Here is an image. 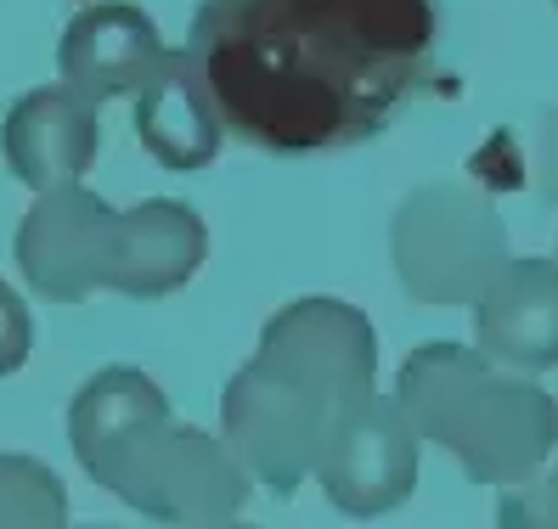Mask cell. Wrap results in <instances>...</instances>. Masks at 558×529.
Here are the masks:
<instances>
[{
	"label": "cell",
	"instance_id": "277c9868",
	"mask_svg": "<svg viewBox=\"0 0 558 529\" xmlns=\"http://www.w3.org/2000/svg\"><path fill=\"white\" fill-rule=\"evenodd\" d=\"M102 490H113L124 507H136L158 524L198 529V524L238 518L254 484L215 434L163 417L147 434L130 440V451L102 473Z\"/></svg>",
	"mask_w": 558,
	"mask_h": 529
},
{
	"label": "cell",
	"instance_id": "8992f818",
	"mask_svg": "<svg viewBox=\"0 0 558 529\" xmlns=\"http://www.w3.org/2000/svg\"><path fill=\"white\" fill-rule=\"evenodd\" d=\"M417 434L389 394H355L316 451V484L344 518H384L417 490Z\"/></svg>",
	"mask_w": 558,
	"mask_h": 529
},
{
	"label": "cell",
	"instance_id": "30bf717a",
	"mask_svg": "<svg viewBox=\"0 0 558 529\" xmlns=\"http://www.w3.org/2000/svg\"><path fill=\"white\" fill-rule=\"evenodd\" d=\"M163 57L170 51H163L158 23L142 7H130V0H96V7L74 12V23L57 40L62 85L74 96H85V102L136 96L158 74Z\"/></svg>",
	"mask_w": 558,
	"mask_h": 529
},
{
	"label": "cell",
	"instance_id": "4fadbf2b",
	"mask_svg": "<svg viewBox=\"0 0 558 529\" xmlns=\"http://www.w3.org/2000/svg\"><path fill=\"white\" fill-rule=\"evenodd\" d=\"M136 142L147 147V158H158L175 175H198L220 158L226 124L204 90L198 62L181 51H170L158 62V74L136 90Z\"/></svg>",
	"mask_w": 558,
	"mask_h": 529
},
{
	"label": "cell",
	"instance_id": "ba28073f",
	"mask_svg": "<svg viewBox=\"0 0 558 529\" xmlns=\"http://www.w3.org/2000/svg\"><path fill=\"white\" fill-rule=\"evenodd\" d=\"M254 355L288 378L333 394V401L373 394V378H378V333L367 310H355L344 299H322V293L282 305L259 327Z\"/></svg>",
	"mask_w": 558,
	"mask_h": 529
},
{
	"label": "cell",
	"instance_id": "7c38bea8",
	"mask_svg": "<svg viewBox=\"0 0 558 529\" xmlns=\"http://www.w3.org/2000/svg\"><path fill=\"white\" fill-rule=\"evenodd\" d=\"M204 259H209L204 220L175 197H147L136 209H119L108 287L124 299H163V293L198 276Z\"/></svg>",
	"mask_w": 558,
	"mask_h": 529
},
{
	"label": "cell",
	"instance_id": "d6986e66",
	"mask_svg": "<svg viewBox=\"0 0 558 529\" xmlns=\"http://www.w3.org/2000/svg\"><path fill=\"white\" fill-rule=\"evenodd\" d=\"M198 529H254V524H238V518H220V524H198Z\"/></svg>",
	"mask_w": 558,
	"mask_h": 529
},
{
	"label": "cell",
	"instance_id": "9c48e42d",
	"mask_svg": "<svg viewBox=\"0 0 558 529\" xmlns=\"http://www.w3.org/2000/svg\"><path fill=\"white\" fill-rule=\"evenodd\" d=\"M474 349L502 372L558 367V259H508L474 305Z\"/></svg>",
	"mask_w": 558,
	"mask_h": 529
},
{
	"label": "cell",
	"instance_id": "9a60e30c",
	"mask_svg": "<svg viewBox=\"0 0 558 529\" xmlns=\"http://www.w3.org/2000/svg\"><path fill=\"white\" fill-rule=\"evenodd\" d=\"M0 529H69V490L40 456L0 451Z\"/></svg>",
	"mask_w": 558,
	"mask_h": 529
},
{
	"label": "cell",
	"instance_id": "6da1fadb",
	"mask_svg": "<svg viewBox=\"0 0 558 529\" xmlns=\"http://www.w3.org/2000/svg\"><path fill=\"white\" fill-rule=\"evenodd\" d=\"M435 0H204L186 57L259 152L316 158L384 136L435 79Z\"/></svg>",
	"mask_w": 558,
	"mask_h": 529
},
{
	"label": "cell",
	"instance_id": "ac0fdd59",
	"mask_svg": "<svg viewBox=\"0 0 558 529\" xmlns=\"http://www.w3.org/2000/svg\"><path fill=\"white\" fill-rule=\"evenodd\" d=\"M536 186H542V197H553L558 204V108L553 113H542V124H536Z\"/></svg>",
	"mask_w": 558,
	"mask_h": 529
},
{
	"label": "cell",
	"instance_id": "2e32d148",
	"mask_svg": "<svg viewBox=\"0 0 558 529\" xmlns=\"http://www.w3.org/2000/svg\"><path fill=\"white\" fill-rule=\"evenodd\" d=\"M497 529H558V462L553 468H536L519 484H502Z\"/></svg>",
	"mask_w": 558,
	"mask_h": 529
},
{
	"label": "cell",
	"instance_id": "7a4b0ae2",
	"mask_svg": "<svg viewBox=\"0 0 558 529\" xmlns=\"http://www.w3.org/2000/svg\"><path fill=\"white\" fill-rule=\"evenodd\" d=\"M417 440L440 445L474 484L531 479L558 445V401L524 372L490 367L480 349L435 339L401 360L396 394Z\"/></svg>",
	"mask_w": 558,
	"mask_h": 529
},
{
	"label": "cell",
	"instance_id": "3957f363",
	"mask_svg": "<svg viewBox=\"0 0 558 529\" xmlns=\"http://www.w3.org/2000/svg\"><path fill=\"white\" fill-rule=\"evenodd\" d=\"M389 259L407 299L463 310L480 305V293L508 264V225L485 192L463 181H429L407 192L389 220Z\"/></svg>",
	"mask_w": 558,
	"mask_h": 529
},
{
	"label": "cell",
	"instance_id": "e0dca14e",
	"mask_svg": "<svg viewBox=\"0 0 558 529\" xmlns=\"http://www.w3.org/2000/svg\"><path fill=\"white\" fill-rule=\"evenodd\" d=\"M28 349H35V321H28V305L12 293V282H0V378H12Z\"/></svg>",
	"mask_w": 558,
	"mask_h": 529
},
{
	"label": "cell",
	"instance_id": "52a82bcc",
	"mask_svg": "<svg viewBox=\"0 0 558 529\" xmlns=\"http://www.w3.org/2000/svg\"><path fill=\"white\" fill-rule=\"evenodd\" d=\"M113 225H119V209H108L85 186L40 192L35 209L17 225L23 282L57 305L90 299L96 287H108V271H113Z\"/></svg>",
	"mask_w": 558,
	"mask_h": 529
},
{
	"label": "cell",
	"instance_id": "5bb4252c",
	"mask_svg": "<svg viewBox=\"0 0 558 529\" xmlns=\"http://www.w3.org/2000/svg\"><path fill=\"white\" fill-rule=\"evenodd\" d=\"M170 417V394H163L142 367H102L80 383L69 406V445L80 468L102 484V473L130 451V440L147 434L153 422Z\"/></svg>",
	"mask_w": 558,
	"mask_h": 529
},
{
	"label": "cell",
	"instance_id": "ffe728a7",
	"mask_svg": "<svg viewBox=\"0 0 558 529\" xmlns=\"http://www.w3.org/2000/svg\"><path fill=\"white\" fill-rule=\"evenodd\" d=\"M69 529H108V524H69Z\"/></svg>",
	"mask_w": 558,
	"mask_h": 529
},
{
	"label": "cell",
	"instance_id": "8fae6325",
	"mask_svg": "<svg viewBox=\"0 0 558 529\" xmlns=\"http://www.w3.org/2000/svg\"><path fill=\"white\" fill-rule=\"evenodd\" d=\"M96 147H102L96 102L74 96L69 85H40V90L17 96L7 124H0L7 170L35 192L80 186V175L96 163Z\"/></svg>",
	"mask_w": 558,
	"mask_h": 529
},
{
	"label": "cell",
	"instance_id": "44dd1931",
	"mask_svg": "<svg viewBox=\"0 0 558 529\" xmlns=\"http://www.w3.org/2000/svg\"><path fill=\"white\" fill-rule=\"evenodd\" d=\"M553 7H558V0H553Z\"/></svg>",
	"mask_w": 558,
	"mask_h": 529
},
{
	"label": "cell",
	"instance_id": "5b68a950",
	"mask_svg": "<svg viewBox=\"0 0 558 529\" xmlns=\"http://www.w3.org/2000/svg\"><path fill=\"white\" fill-rule=\"evenodd\" d=\"M339 406L344 401L266 367L254 355L248 367L232 372V383L220 394V445L238 456V468L248 479L271 484L277 495H293L316 473V451Z\"/></svg>",
	"mask_w": 558,
	"mask_h": 529
}]
</instances>
